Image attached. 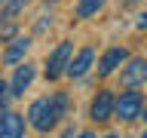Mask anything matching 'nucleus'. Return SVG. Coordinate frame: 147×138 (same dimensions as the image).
I'll return each mask as SVG.
<instances>
[{
	"instance_id": "8",
	"label": "nucleus",
	"mask_w": 147,
	"mask_h": 138,
	"mask_svg": "<svg viewBox=\"0 0 147 138\" xmlns=\"http://www.w3.org/2000/svg\"><path fill=\"white\" fill-rule=\"evenodd\" d=\"M92 58H95V52H92L89 46H86V49H80V55L67 64V77H86V71L92 68Z\"/></svg>"
},
{
	"instance_id": "14",
	"label": "nucleus",
	"mask_w": 147,
	"mask_h": 138,
	"mask_svg": "<svg viewBox=\"0 0 147 138\" xmlns=\"http://www.w3.org/2000/svg\"><path fill=\"white\" fill-rule=\"evenodd\" d=\"M138 28H147V12H144L141 18H138Z\"/></svg>"
},
{
	"instance_id": "19",
	"label": "nucleus",
	"mask_w": 147,
	"mask_h": 138,
	"mask_svg": "<svg viewBox=\"0 0 147 138\" xmlns=\"http://www.w3.org/2000/svg\"><path fill=\"white\" fill-rule=\"evenodd\" d=\"M141 138H147V132H144V135H141Z\"/></svg>"
},
{
	"instance_id": "15",
	"label": "nucleus",
	"mask_w": 147,
	"mask_h": 138,
	"mask_svg": "<svg viewBox=\"0 0 147 138\" xmlns=\"http://www.w3.org/2000/svg\"><path fill=\"white\" fill-rule=\"evenodd\" d=\"M80 138H95V135H92V132H83V135H80Z\"/></svg>"
},
{
	"instance_id": "5",
	"label": "nucleus",
	"mask_w": 147,
	"mask_h": 138,
	"mask_svg": "<svg viewBox=\"0 0 147 138\" xmlns=\"http://www.w3.org/2000/svg\"><path fill=\"white\" fill-rule=\"evenodd\" d=\"M25 135V117L22 114H3L0 117V138H22Z\"/></svg>"
},
{
	"instance_id": "2",
	"label": "nucleus",
	"mask_w": 147,
	"mask_h": 138,
	"mask_svg": "<svg viewBox=\"0 0 147 138\" xmlns=\"http://www.w3.org/2000/svg\"><path fill=\"white\" fill-rule=\"evenodd\" d=\"M113 110H117L119 120H138L141 110H144V98L138 92H123V98L113 101Z\"/></svg>"
},
{
	"instance_id": "10",
	"label": "nucleus",
	"mask_w": 147,
	"mask_h": 138,
	"mask_svg": "<svg viewBox=\"0 0 147 138\" xmlns=\"http://www.w3.org/2000/svg\"><path fill=\"white\" fill-rule=\"evenodd\" d=\"M28 46H31V43H28V37H16V40H12V46L3 52V62H18V58L28 52Z\"/></svg>"
},
{
	"instance_id": "1",
	"label": "nucleus",
	"mask_w": 147,
	"mask_h": 138,
	"mask_svg": "<svg viewBox=\"0 0 147 138\" xmlns=\"http://www.w3.org/2000/svg\"><path fill=\"white\" fill-rule=\"evenodd\" d=\"M64 104H67V98H64L61 92H55V95H46V98H37L34 104H31V110H28V120H31V126L40 129V132H49V129L58 123V117L64 114Z\"/></svg>"
},
{
	"instance_id": "12",
	"label": "nucleus",
	"mask_w": 147,
	"mask_h": 138,
	"mask_svg": "<svg viewBox=\"0 0 147 138\" xmlns=\"http://www.w3.org/2000/svg\"><path fill=\"white\" fill-rule=\"evenodd\" d=\"M6 98H9V92H6V83L0 80V117L6 114Z\"/></svg>"
},
{
	"instance_id": "4",
	"label": "nucleus",
	"mask_w": 147,
	"mask_h": 138,
	"mask_svg": "<svg viewBox=\"0 0 147 138\" xmlns=\"http://www.w3.org/2000/svg\"><path fill=\"white\" fill-rule=\"evenodd\" d=\"M147 80V58H132V62L123 68V86L135 89Z\"/></svg>"
},
{
	"instance_id": "20",
	"label": "nucleus",
	"mask_w": 147,
	"mask_h": 138,
	"mask_svg": "<svg viewBox=\"0 0 147 138\" xmlns=\"http://www.w3.org/2000/svg\"><path fill=\"white\" fill-rule=\"evenodd\" d=\"M0 22H3V18H0Z\"/></svg>"
},
{
	"instance_id": "16",
	"label": "nucleus",
	"mask_w": 147,
	"mask_h": 138,
	"mask_svg": "<svg viewBox=\"0 0 147 138\" xmlns=\"http://www.w3.org/2000/svg\"><path fill=\"white\" fill-rule=\"evenodd\" d=\"M123 3H126V6H129V3H138V0H123Z\"/></svg>"
},
{
	"instance_id": "11",
	"label": "nucleus",
	"mask_w": 147,
	"mask_h": 138,
	"mask_svg": "<svg viewBox=\"0 0 147 138\" xmlns=\"http://www.w3.org/2000/svg\"><path fill=\"white\" fill-rule=\"evenodd\" d=\"M101 6H104V0H80V3H77V18H89V16H95Z\"/></svg>"
},
{
	"instance_id": "3",
	"label": "nucleus",
	"mask_w": 147,
	"mask_h": 138,
	"mask_svg": "<svg viewBox=\"0 0 147 138\" xmlns=\"http://www.w3.org/2000/svg\"><path fill=\"white\" fill-rule=\"evenodd\" d=\"M67 62H71V43H58L52 49V55L46 58V77L55 80V77H61L67 71Z\"/></svg>"
},
{
	"instance_id": "13",
	"label": "nucleus",
	"mask_w": 147,
	"mask_h": 138,
	"mask_svg": "<svg viewBox=\"0 0 147 138\" xmlns=\"http://www.w3.org/2000/svg\"><path fill=\"white\" fill-rule=\"evenodd\" d=\"M25 6V0H9V6H6V16H16L18 9Z\"/></svg>"
},
{
	"instance_id": "7",
	"label": "nucleus",
	"mask_w": 147,
	"mask_h": 138,
	"mask_svg": "<svg viewBox=\"0 0 147 138\" xmlns=\"http://www.w3.org/2000/svg\"><path fill=\"white\" fill-rule=\"evenodd\" d=\"M126 55H129V52H126V49H119V46L107 49V52H104V58L98 62V74H101V77H107V74H113V71L119 68V64L126 62Z\"/></svg>"
},
{
	"instance_id": "17",
	"label": "nucleus",
	"mask_w": 147,
	"mask_h": 138,
	"mask_svg": "<svg viewBox=\"0 0 147 138\" xmlns=\"http://www.w3.org/2000/svg\"><path fill=\"white\" fill-rule=\"evenodd\" d=\"M141 117H144V120H147V110H141Z\"/></svg>"
},
{
	"instance_id": "18",
	"label": "nucleus",
	"mask_w": 147,
	"mask_h": 138,
	"mask_svg": "<svg viewBox=\"0 0 147 138\" xmlns=\"http://www.w3.org/2000/svg\"><path fill=\"white\" fill-rule=\"evenodd\" d=\"M107 138H117V135H107Z\"/></svg>"
},
{
	"instance_id": "21",
	"label": "nucleus",
	"mask_w": 147,
	"mask_h": 138,
	"mask_svg": "<svg viewBox=\"0 0 147 138\" xmlns=\"http://www.w3.org/2000/svg\"><path fill=\"white\" fill-rule=\"evenodd\" d=\"M0 3H3V0H0Z\"/></svg>"
},
{
	"instance_id": "9",
	"label": "nucleus",
	"mask_w": 147,
	"mask_h": 138,
	"mask_svg": "<svg viewBox=\"0 0 147 138\" xmlns=\"http://www.w3.org/2000/svg\"><path fill=\"white\" fill-rule=\"evenodd\" d=\"M31 80H34V64H22V68H16L12 92H9V95H25V89L31 86Z\"/></svg>"
},
{
	"instance_id": "6",
	"label": "nucleus",
	"mask_w": 147,
	"mask_h": 138,
	"mask_svg": "<svg viewBox=\"0 0 147 138\" xmlns=\"http://www.w3.org/2000/svg\"><path fill=\"white\" fill-rule=\"evenodd\" d=\"M110 114H113V95L107 89H101L95 95V101H92V120L95 123H104V120H110Z\"/></svg>"
}]
</instances>
